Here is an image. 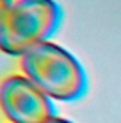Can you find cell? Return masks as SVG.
<instances>
[{
  "instance_id": "cell-5",
  "label": "cell",
  "mask_w": 121,
  "mask_h": 123,
  "mask_svg": "<svg viewBox=\"0 0 121 123\" xmlns=\"http://www.w3.org/2000/svg\"><path fill=\"white\" fill-rule=\"evenodd\" d=\"M49 123H74V121H70V120H67V118H60V116H56V118H53Z\"/></svg>"
},
{
  "instance_id": "cell-4",
  "label": "cell",
  "mask_w": 121,
  "mask_h": 123,
  "mask_svg": "<svg viewBox=\"0 0 121 123\" xmlns=\"http://www.w3.org/2000/svg\"><path fill=\"white\" fill-rule=\"evenodd\" d=\"M14 0H0V23H2V19L5 18V14H7L9 7L12 5Z\"/></svg>"
},
{
  "instance_id": "cell-2",
  "label": "cell",
  "mask_w": 121,
  "mask_h": 123,
  "mask_svg": "<svg viewBox=\"0 0 121 123\" xmlns=\"http://www.w3.org/2000/svg\"><path fill=\"white\" fill-rule=\"evenodd\" d=\"M63 9L56 0H14L0 23V51L21 58L47 42L60 28Z\"/></svg>"
},
{
  "instance_id": "cell-3",
  "label": "cell",
  "mask_w": 121,
  "mask_h": 123,
  "mask_svg": "<svg viewBox=\"0 0 121 123\" xmlns=\"http://www.w3.org/2000/svg\"><path fill=\"white\" fill-rule=\"evenodd\" d=\"M0 114L7 123H49L56 118L53 98L25 74L0 79Z\"/></svg>"
},
{
  "instance_id": "cell-1",
  "label": "cell",
  "mask_w": 121,
  "mask_h": 123,
  "mask_svg": "<svg viewBox=\"0 0 121 123\" xmlns=\"http://www.w3.org/2000/svg\"><path fill=\"white\" fill-rule=\"evenodd\" d=\"M19 69L53 100L74 102L88 92V76L81 62L51 41L26 51L19 58Z\"/></svg>"
}]
</instances>
